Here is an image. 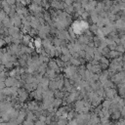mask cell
<instances>
[{"mask_svg":"<svg viewBox=\"0 0 125 125\" xmlns=\"http://www.w3.org/2000/svg\"><path fill=\"white\" fill-rule=\"evenodd\" d=\"M28 93H29V92H27L24 88H20V89L18 90V100H19V102H20V103L25 102L26 99H27L28 96H29Z\"/></svg>","mask_w":125,"mask_h":125,"instance_id":"6da1fadb","label":"cell"},{"mask_svg":"<svg viewBox=\"0 0 125 125\" xmlns=\"http://www.w3.org/2000/svg\"><path fill=\"white\" fill-rule=\"evenodd\" d=\"M105 91V97H106V99H108V100H112L114 97H116L117 96V90L115 89V88H109V89H106V90H104Z\"/></svg>","mask_w":125,"mask_h":125,"instance_id":"7a4b0ae2","label":"cell"},{"mask_svg":"<svg viewBox=\"0 0 125 125\" xmlns=\"http://www.w3.org/2000/svg\"><path fill=\"white\" fill-rule=\"evenodd\" d=\"M32 37L29 35V34H23L22 36V39H21V43L24 45V46H28L29 43L32 41Z\"/></svg>","mask_w":125,"mask_h":125,"instance_id":"3957f363","label":"cell"},{"mask_svg":"<svg viewBox=\"0 0 125 125\" xmlns=\"http://www.w3.org/2000/svg\"><path fill=\"white\" fill-rule=\"evenodd\" d=\"M33 44H34V48H35V49H40V48L43 47V46H42V39H41L40 37H38V36L34 38Z\"/></svg>","mask_w":125,"mask_h":125,"instance_id":"277c9868","label":"cell"},{"mask_svg":"<svg viewBox=\"0 0 125 125\" xmlns=\"http://www.w3.org/2000/svg\"><path fill=\"white\" fill-rule=\"evenodd\" d=\"M49 89L53 92L59 90V87H58V82L56 80H51L50 83H49Z\"/></svg>","mask_w":125,"mask_h":125,"instance_id":"5b68a950","label":"cell"},{"mask_svg":"<svg viewBox=\"0 0 125 125\" xmlns=\"http://www.w3.org/2000/svg\"><path fill=\"white\" fill-rule=\"evenodd\" d=\"M62 100H61V99H57V98H55L54 100H53V103H52V105H53V107L56 109V108H58V107H60L61 105H62Z\"/></svg>","mask_w":125,"mask_h":125,"instance_id":"8992f818","label":"cell"},{"mask_svg":"<svg viewBox=\"0 0 125 125\" xmlns=\"http://www.w3.org/2000/svg\"><path fill=\"white\" fill-rule=\"evenodd\" d=\"M68 125H79V124H78V122H77L76 118H74V119H71V120H69V123H68Z\"/></svg>","mask_w":125,"mask_h":125,"instance_id":"52a82bcc","label":"cell"},{"mask_svg":"<svg viewBox=\"0 0 125 125\" xmlns=\"http://www.w3.org/2000/svg\"><path fill=\"white\" fill-rule=\"evenodd\" d=\"M75 0H63V2L66 4V6H71L74 3Z\"/></svg>","mask_w":125,"mask_h":125,"instance_id":"ba28073f","label":"cell"},{"mask_svg":"<svg viewBox=\"0 0 125 125\" xmlns=\"http://www.w3.org/2000/svg\"><path fill=\"white\" fill-rule=\"evenodd\" d=\"M6 1H7V3H8L10 6H12V7L17 4V1H16V0H6Z\"/></svg>","mask_w":125,"mask_h":125,"instance_id":"9c48e42d","label":"cell"},{"mask_svg":"<svg viewBox=\"0 0 125 125\" xmlns=\"http://www.w3.org/2000/svg\"><path fill=\"white\" fill-rule=\"evenodd\" d=\"M31 3H33V4H36V5H39V6H41L42 0H31Z\"/></svg>","mask_w":125,"mask_h":125,"instance_id":"30bf717a","label":"cell"},{"mask_svg":"<svg viewBox=\"0 0 125 125\" xmlns=\"http://www.w3.org/2000/svg\"><path fill=\"white\" fill-rule=\"evenodd\" d=\"M120 113H121L122 116H125V105H123L122 108L120 109Z\"/></svg>","mask_w":125,"mask_h":125,"instance_id":"8fae6325","label":"cell"},{"mask_svg":"<svg viewBox=\"0 0 125 125\" xmlns=\"http://www.w3.org/2000/svg\"><path fill=\"white\" fill-rule=\"evenodd\" d=\"M6 87V85H5V83L4 82H0V92H2L3 91V89Z\"/></svg>","mask_w":125,"mask_h":125,"instance_id":"7c38bea8","label":"cell"},{"mask_svg":"<svg viewBox=\"0 0 125 125\" xmlns=\"http://www.w3.org/2000/svg\"><path fill=\"white\" fill-rule=\"evenodd\" d=\"M5 44H6L5 40H4L3 38H1V39H0V48H1V47H3V46H4Z\"/></svg>","mask_w":125,"mask_h":125,"instance_id":"4fadbf2b","label":"cell"}]
</instances>
